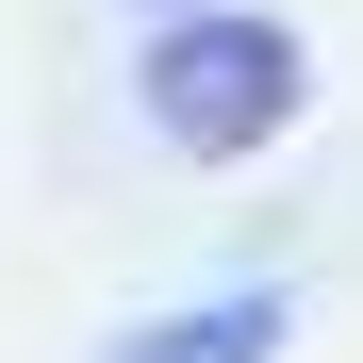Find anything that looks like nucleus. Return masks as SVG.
Masks as SVG:
<instances>
[{"mask_svg": "<svg viewBox=\"0 0 363 363\" xmlns=\"http://www.w3.org/2000/svg\"><path fill=\"white\" fill-rule=\"evenodd\" d=\"M133 99H149V133H165V149H199V165H248V149H281V133H297V99H314V50H297L281 17H215V0H165V33H149Z\"/></svg>", "mask_w": 363, "mask_h": 363, "instance_id": "nucleus-1", "label": "nucleus"}, {"mask_svg": "<svg viewBox=\"0 0 363 363\" xmlns=\"http://www.w3.org/2000/svg\"><path fill=\"white\" fill-rule=\"evenodd\" d=\"M281 297L248 281V297H199V314H149V330H116V363H281Z\"/></svg>", "mask_w": 363, "mask_h": 363, "instance_id": "nucleus-2", "label": "nucleus"}]
</instances>
